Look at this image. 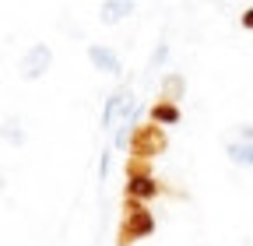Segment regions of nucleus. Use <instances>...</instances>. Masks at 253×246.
Segmentation results:
<instances>
[{"label":"nucleus","mask_w":253,"mask_h":246,"mask_svg":"<svg viewBox=\"0 0 253 246\" xmlns=\"http://www.w3.org/2000/svg\"><path fill=\"white\" fill-rule=\"evenodd\" d=\"M158 222L148 204H137V201H123V222H120V246H134L137 239H148L155 236Z\"/></svg>","instance_id":"obj_1"},{"label":"nucleus","mask_w":253,"mask_h":246,"mask_svg":"<svg viewBox=\"0 0 253 246\" xmlns=\"http://www.w3.org/2000/svg\"><path fill=\"white\" fill-rule=\"evenodd\" d=\"M166 127H155V123H141L134 127V141H130V159H144L155 162L158 155L166 151Z\"/></svg>","instance_id":"obj_2"},{"label":"nucleus","mask_w":253,"mask_h":246,"mask_svg":"<svg viewBox=\"0 0 253 246\" xmlns=\"http://www.w3.org/2000/svg\"><path fill=\"white\" fill-rule=\"evenodd\" d=\"M49 67H53V49H49L46 42H32V46L21 53V60H18L21 81H39V78L49 74Z\"/></svg>","instance_id":"obj_3"},{"label":"nucleus","mask_w":253,"mask_h":246,"mask_svg":"<svg viewBox=\"0 0 253 246\" xmlns=\"http://www.w3.org/2000/svg\"><path fill=\"white\" fill-rule=\"evenodd\" d=\"M162 194V183L155 179V172H130L123 183V201H137V204H148Z\"/></svg>","instance_id":"obj_4"},{"label":"nucleus","mask_w":253,"mask_h":246,"mask_svg":"<svg viewBox=\"0 0 253 246\" xmlns=\"http://www.w3.org/2000/svg\"><path fill=\"white\" fill-rule=\"evenodd\" d=\"M126 99H134L130 84H120L116 91H109V99H106V106H102V130H116V123H120V113H123Z\"/></svg>","instance_id":"obj_5"},{"label":"nucleus","mask_w":253,"mask_h":246,"mask_svg":"<svg viewBox=\"0 0 253 246\" xmlns=\"http://www.w3.org/2000/svg\"><path fill=\"white\" fill-rule=\"evenodd\" d=\"M88 64L99 71V74H120V71H123L116 49H109V46H102V42H88Z\"/></svg>","instance_id":"obj_6"},{"label":"nucleus","mask_w":253,"mask_h":246,"mask_svg":"<svg viewBox=\"0 0 253 246\" xmlns=\"http://www.w3.org/2000/svg\"><path fill=\"white\" fill-rule=\"evenodd\" d=\"M179 99H186V78L179 71H169L162 78V84H158V102H172L179 106Z\"/></svg>","instance_id":"obj_7"},{"label":"nucleus","mask_w":253,"mask_h":246,"mask_svg":"<svg viewBox=\"0 0 253 246\" xmlns=\"http://www.w3.org/2000/svg\"><path fill=\"white\" fill-rule=\"evenodd\" d=\"M179 120H183V109L172 102H151L148 109V123H155V127H176Z\"/></svg>","instance_id":"obj_8"},{"label":"nucleus","mask_w":253,"mask_h":246,"mask_svg":"<svg viewBox=\"0 0 253 246\" xmlns=\"http://www.w3.org/2000/svg\"><path fill=\"white\" fill-rule=\"evenodd\" d=\"M130 14H134V0H102V4H99L102 25H116L123 18H130Z\"/></svg>","instance_id":"obj_9"},{"label":"nucleus","mask_w":253,"mask_h":246,"mask_svg":"<svg viewBox=\"0 0 253 246\" xmlns=\"http://www.w3.org/2000/svg\"><path fill=\"white\" fill-rule=\"evenodd\" d=\"M0 141H7L11 148H21V144L28 141V134H25V127H21L18 116H7V120H4V127H0Z\"/></svg>","instance_id":"obj_10"},{"label":"nucleus","mask_w":253,"mask_h":246,"mask_svg":"<svg viewBox=\"0 0 253 246\" xmlns=\"http://www.w3.org/2000/svg\"><path fill=\"white\" fill-rule=\"evenodd\" d=\"M225 155H229V162H232V165H239V169H253V144L232 141V144L225 148Z\"/></svg>","instance_id":"obj_11"},{"label":"nucleus","mask_w":253,"mask_h":246,"mask_svg":"<svg viewBox=\"0 0 253 246\" xmlns=\"http://www.w3.org/2000/svg\"><path fill=\"white\" fill-rule=\"evenodd\" d=\"M166 60H169V42H158V46L151 49V71L166 67Z\"/></svg>","instance_id":"obj_12"},{"label":"nucleus","mask_w":253,"mask_h":246,"mask_svg":"<svg viewBox=\"0 0 253 246\" xmlns=\"http://www.w3.org/2000/svg\"><path fill=\"white\" fill-rule=\"evenodd\" d=\"M130 172H151V162H144V159H130L126 162V176Z\"/></svg>","instance_id":"obj_13"},{"label":"nucleus","mask_w":253,"mask_h":246,"mask_svg":"<svg viewBox=\"0 0 253 246\" xmlns=\"http://www.w3.org/2000/svg\"><path fill=\"white\" fill-rule=\"evenodd\" d=\"M239 141L243 144H253V123H239Z\"/></svg>","instance_id":"obj_14"},{"label":"nucleus","mask_w":253,"mask_h":246,"mask_svg":"<svg viewBox=\"0 0 253 246\" xmlns=\"http://www.w3.org/2000/svg\"><path fill=\"white\" fill-rule=\"evenodd\" d=\"M99 176H102V179L109 176V151H102V159H99Z\"/></svg>","instance_id":"obj_15"},{"label":"nucleus","mask_w":253,"mask_h":246,"mask_svg":"<svg viewBox=\"0 0 253 246\" xmlns=\"http://www.w3.org/2000/svg\"><path fill=\"white\" fill-rule=\"evenodd\" d=\"M243 28H250V32H253V4L243 11Z\"/></svg>","instance_id":"obj_16"},{"label":"nucleus","mask_w":253,"mask_h":246,"mask_svg":"<svg viewBox=\"0 0 253 246\" xmlns=\"http://www.w3.org/2000/svg\"><path fill=\"white\" fill-rule=\"evenodd\" d=\"M4 190H7V179H4V176H0V194H4Z\"/></svg>","instance_id":"obj_17"}]
</instances>
